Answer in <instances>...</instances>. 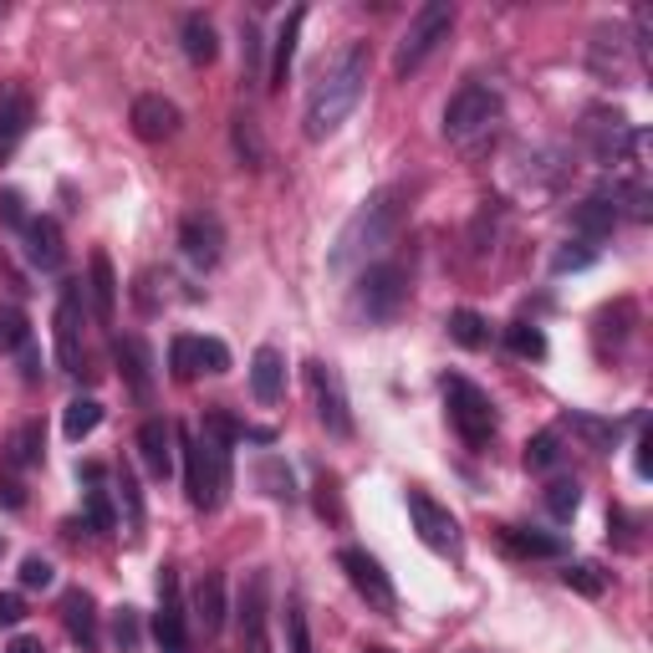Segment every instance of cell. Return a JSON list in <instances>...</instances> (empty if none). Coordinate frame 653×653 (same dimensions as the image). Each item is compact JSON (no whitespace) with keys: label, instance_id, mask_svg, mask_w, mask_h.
Returning a JSON list of instances; mask_svg holds the SVG:
<instances>
[{"label":"cell","instance_id":"obj_29","mask_svg":"<svg viewBox=\"0 0 653 653\" xmlns=\"http://www.w3.org/2000/svg\"><path fill=\"white\" fill-rule=\"evenodd\" d=\"M607 200H613V210H618V215H628V219H649L653 215V194H649V185H643V174H633V179H618Z\"/></svg>","mask_w":653,"mask_h":653},{"label":"cell","instance_id":"obj_1","mask_svg":"<svg viewBox=\"0 0 653 653\" xmlns=\"http://www.w3.org/2000/svg\"><path fill=\"white\" fill-rule=\"evenodd\" d=\"M368 67L373 56L363 41H348V47L337 51L332 62L317 72V83H312V92H306V138L312 143H322V138H332L342 123L352 117V108L363 102V87H368Z\"/></svg>","mask_w":653,"mask_h":653},{"label":"cell","instance_id":"obj_21","mask_svg":"<svg viewBox=\"0 0 653 653\" xmlns=\"http://www.w3.org/2000/svg\"><path fill=\"white\" fill-rule=\"evenodd\" d=\"M62 618H67V633L77 649L83 653L98 649V603H92L87 587H72L67 598H62Z\"/></svg>","mask_w":653,"mask_h":653},{"label":"cell","instance_id":"obj_42","mask_svg":"<svg viewBox=\"0 0 653 653\" xmlns=\"http://www.w3.org/2000/svg\"><path fill=\"white\" fill-rule=\"evenodd\" d=\"M577 505H582L577 480H552V486H547V511H552L556 520H572L577 516Z\"/></svg>","mask_w":653,"mask_h":653},{"label":"cell","instance_id":"obj_58","mask_svg":"<svg viewBox=\"0 0 653 653\" xmlns=\"http://www.w3.org/2000/svg\"><path fill=\"white\" fill-rule=\"evenodd\" d=\"M0 556H5V541H0Z\"/></svg>","mask_w":653,"mask_h":653},{"label":"cell","instance_id":"obj_13","mask_svg":"<svg viewBox=\"0 0 653 653\" xmlns=\"http://www.w3.org/2000/svg\"><path fill=\"white\" fill-rule=\"evenodd\" d=\"M153 643L159 653H189V633H185V607H179V582L174 572H159V613H153Z\"/></svg>","mask_w":653,"mask_h":653},{"label":"cell","instance_id":"obj_10","mask_svg":"<svg viewBox=\"0 0 653 653\" xmlns=\"http://www.w3.org/2000/svg\"><path fill=\"white\" fill-rule=\"evenodd\" d=\"M306 384H312V403H317L322 429L337 439H348L352 414H348V393H342V373H337L332 363H306Z\"/></svg>","mask_w":653,"mask_h":653},{"label":"cell","instance_id":"obj_46","mask_svg":"<svg viewBox=\"0 0 653 653\" xmlns=\"http://www.w3.org/2000/svg\"><path fill=\"white\" fill-rule=\"evenodd\" d=\"M200 348V373H230V348L219 337H194Z\"/></svg>","mask_w":653,"mask_h":653},{"label":"cell","instance_id":"obj_53","mask_svg":"<svg viewBox=\"0 0 653 653\" xmlns=\"http://www.w3.org/2000/svg\"><path fill=\"white\" fill-rule=\"evenodd\" d=\"M26 618V603H21L16 592H0V628H16Z\"/></svg>","mask_w":653,"mask_h":653},{"label":"cell","instance_id":"obj_56","mask_svg":"<svg viewBox=\"0 0 653 653\" xmlns=\"http://www.w3.org/2000/svg\"><path fill=\"white\" fill-rule=\"evenodd\" d=\"M0 501L11 505V511H21V505H26V495H21V486H16V480H5V486H0Z\"/></svg>","mask_w":653,"mask_h":653},{"label":"cell","instance_id":"obj_24","mask_svg":"<svg viewBox=\"0 0 653 653\" xmlns=\"http://www.w3.org/2000/svg\"><path fill=\"white\" fill-rule=\"evenodd\" d=\"M613 225H618V210H613V200H607V194H592V200H582L577 210H572V230L582 235L587 246L607 240V235H613Z\"/></svg>","mask_w":653,"mask_h":653},{"label":"cell","instance_id":"obj_48","mask_svg":"<svg viewBox=\"0 0 653 653\" xmlns=\"http://www.w3.org/2000/svg\"><path fill=\"white\" fill-rule=\"evenodd\" d=\"M113 643H117V653H134L138 649V613H134V607H117V613H113Z\"/></svg>","mask_w":653,"mask_h":653},{"label":"cell","instance_id":"obj_47","mask_svg":"<svg viewBox=\"0 0 653 653\" xmlns=\"http://www.w3.org/2000/svg\"><path fill=\"white\" fill-rule=\"evenodd\" d=\"M556 454H562V444H556V435L547 429V435H537L531 444H526V469H552Z\"/></svg>","mask_w":653,"mask_h":653},{"label":"cell","instance_id":"obj_49","mask_svg":"<svg viewBox=\"0 0 653 653\" xmlns=\"http://www.w3.org/2000/svg\"><path fill=\"white\" fill-rule=\"evenodd\" d=\"M56 582V567H51L47 556H26V562H21V587H41V592H47V587Z\"/></svg>","mask_w":653,"mask_h":653},{"label":"cell","instance_id":"obj_2","mask_svg":"<svg viewBox=\"0 0 653 653\" xmlns=\"http://www.w3.org/2000/svg\"><path fill=\"white\" fill-rule=\"evenodd\" d=\"M403 189H378L373 200H363L357 210L348 215V225L337 230V246L327 255V266L332 276H357V271H368L378 255L393 246V235L403 225Z\"/></svg>","mask_w":653,"mask_h":653},{"label":"cell","instance_id":"obj_32","mask_svg":"<svg viewBox=\"0 0 653 653\" xmlns=\"http://www.w3.org/2000/svg\"><path fill=\"white\" fill-rule=\"evenodd\" d=\"M450 337L460 342V348H469V352H480L490 342V322L480 317V312H469V306H460L450 317Z\"/></svg>","mask_w":653,"mask_h":653},{"label":"cell","instance_id":"obj_23","mask_svg":"<svg viewBox=\"0 0 653 653\" xmlns=\"http://www.w3.org/2000/svg\"><path fill=\"white\" fill-rule=\"evenodd\" d=\"M302 26H306V5H291V16L281 21L276 32V56H271V92H281L286 77H291V62H297V41H302Z\"/></svg>","mask_w":653,"mask_h":653},{"label":"cell","instance_id":"obj_44","mask_svg":"<svg viewBox=\"0 0 653 653\" xmlns=\"http://www.w3.org/2000/svg\"><path fill=\"white\" fill-rule=\"evenodd\" d=\"M117 520H113V501H108V490L92 480V490H87V531H113Z\"/></svg>","mask_w":653,"mask_h":653},{"label":"cell","instance_id":"obj_35","mask_svg":"<svg viewBox=\"0 0 653 653\" xmlns=\"http://www.w3.org/2000/svg\"><path fill=\"white\" fill-rule=\"evenodd\" d=\"M567 424L587 439V444H592V450H613V444H618V435H623V424H613V419H592V414H567Z\"/></svg>","mask_w":653,"mask_h":653},{"label":"cell","instance_id":"obj_20","mask_svg":"<svg viewBox=\"0 0 653 653\" xmlns=\"http://www.w3.org/2000/svg\"><path fill=\"white\" fill-rule=\"evenodd\" d=\"M240 628H246V649L266 653V572H251L246 577V592H240Z\"/></svg>","mask_w":653,"mask_h":653},{"label":"cell","instance_id":"obj_50","mask_svg":"<svg viewBox=\"0 0 653 653\" xmlns=\"http://www.w3.org/2000/svg\"><path fill=\"white\" fill-rule=\"evenodd\" d=\"M240 62L255 77V67H261V32H255V21H240Z\"/></svg>","mask_w":653,"mask_h":653},{"label":"cell","instance_id":"obj_40","mask_svg":"<svg viewBox=\"0 0 653 653\" xmlns=\"http://www.w3.org/2000/svg\"><path fill=\"white\" fill-rule=\"evenodd\" d=\"M562 582H567L572 592H582V598H603L607 592L603 567H592V562H572V567L562 572Z\"/></svg>","mask_w":653,"mask_h":653},{"label":"cell","instance_id":"obj_25","mask_svg":"<svg viewBox=\"0 0 653 653\" xmlns=\"http://www.w3.org/2000/svg\"><path fill=\"white\" fill-rule=\"evenodd\" d=\"M286 388V357L276 348H255L251 357V393L261 403H276Z\"/></svg>","mask_w":653,"mask_h":653},{"label":"cell","instance_id":"obj_28","mask_svg":"<svg viewBox=\"0 0 653 653\" xmlns=\"http://www.w3.org/2000/svg\"><path fill=\"white\" fill-rule=\"evenodd\" d=\"M501 541H505V552H516V556H562V552H567V541H562V537L526 531V526H505Z\"/></svg>","mask_w":653,"mask_h":653},{"label":"cell","instance_id":"obj_4","mask_svg":"<svg viewBox=\"0 0 653 653\" xmlns=\"http://www.w3.org/2000/svg\"><path fill=\"white\" fill-rule=\"evenodd\" d=\"M179 444H185V490L194 511H219L225 495H230V444L215 435H185L179 429Z\"/></svg>","mask_w":653,"mask_h":653},{"label":"cell","instance_id":"obj_14","mask_svg":"<svg viewBox=\"0 0 653 653\" xmlns=\"http://www.w3.org/2000/svg\"><path fill=\"white\" fill-rule=\"evenodd\" d=\"M36 123V102L21 83H0V159H11L16 143L32 134Z\"/></svg>","mask_w":653,"mask_h":653},{"label":"cell","instance_id":"obj_54","mask_svg":"<svg viewBox=\"0 0 653 653\" xmlns=\"http://www.w3.org/2000/svg\"><path fill=\"white\" fill-rule=\"evenodd\" d=\"M633 465H638V475H643V480H649V475H653V435H649V429H643V435H638Z\"/></svg>","mask_w":653,"mask_h":653},{"label":"cell","instance_id":"obj_6","mask_svg":"<svg viewBox=\"0 0 653 653\" xmlns=\"http://www.w3.org/2000/svg\"><path fill=\"white\" fill-rule=\"evenodd\" d=\"M444 403H450V424L460 429V439L465 444H490L495 439V409H490V393L486 388H475L469 378H460V373H444Z\"/></svg>","mask_w":653,"mask_h":653},{"label":"cell","instance_id":"obj_11","mask_svg":"<svg viewBox=\"0 0 653 653\" xmlns=\"http://www.w3.org/2000/svg\"><path fill=\"white\" fill-rule=\"evenodd\" d=\"M337 562L348 572V582L357 587V598H368V607H378V613H393V607H399V592L388 582V572L378 567V556H368L363 547H348Z\"/></svg>","mask_w":653,"mask_h":653},{"label":"cell","instance_id":"obj_37","mask_svg":"<svg viewBox=\"0 0 653 653\" xmlns=\"http://www.w3.org/2000/svg\"><path fill=\"white\" fill-rule=\"evenodd\" d=\"M505 342H511V352H516V357H531V363H537V357H547V332H541V327H531V322H511V327H505Z\"/></svg>","mask_w":653,"mask_h":653},{"label":"cell","instance_id":"obj_36","mask_svg":"<svg viewBox=\"0 0 653 653\" xmlns=\"http://www.w3.org/2000/svg\"><path fill=\"white\" fill-rule=\"evenodd\" d=\"M255 480H261V486H266V495H276V501H297L291 469H286V460H276V454H266V460L255 465Z\"/></svg>","mask_w":653,"mask_h":653},{"label":"cell","instance_id":"obj_5","mask_svg":"<svg viewBox=\"0 0 653 653\" xmlns=\"http://www.w3.org/2000/svg\"><path fill=\"white\" fill-rule=\"evenodd\" d=\"M454 26V5L450 0H429L419 5V16L409 21V32L399 36V51H393V77H409V72H419L429 62V51L450 36Z\"/></svg>","mask_w":653,"mask_h":653},{"label":"cell","instance_id":"obj_9","mask_svg":"<svg viewBox=\"0 0 653 653\" xmlns=\"http://www.w3.org/2000/svg\"><path fill=\"white\" fill-rule=\"evenodd\" d=\"M87 286L62 281V302H56V363L67 373H83V322H87Z\"/></svg>","mask_w":653,"mask_h":653},{"label":"cell","instance_id":"obj_26","mask_svg":"<svg viewBox=\"0 0 653 653\" xmlns=\"http://www.w3.org/2000/svg\"><path fill=\"white\" fill-rule=\"evenodd\" d=\"M194 618H200L204 638H215L225 628V577L219 572H204L194 587Z\"/></svg>","mask_w":653,"mask_h":653},{"label":"cell","instance_id":"obj_51","mask_svg":"<svg viewBox=\"0 0 653 653\" xmlns=\"http://www.w3.org/2000/svg\"><path fill=\"white\" fill-rule=\"evenodd\" d=\"M0 219L16 225V230H26V200H21L16 189H0Z\"/></svg>","mask_w":653,"mask_h":653},{"label":"cell","instance_id":"obj_16","mask_svg":"<svg viewBox=\"0 0 653 653\" xmlns=\"http://www.w3.org/2000/svg\"><path fill=\"white\" fill-rule=\"evenodd\" d=\"M128 123H134V134L143 138V143H164V138L179 134V108L168 98H159V92H149V98L134 102Z\"/></svg>","mask_w":653,"mask_h":653},{"label":"cell","instance_id":"obj_12","mask_svg":"<svg viewBox=\"0 0 653 653\" xmlns=\"http://www.w3.org/2000/svg\"><path fill=\"white\" fill-rule=\"evenodd\" d=\"M409 516H414V531H419L424 547L460 552V520L450 516V505H439L435 495H424V490H409Z\"/></svg>","mask_w":653,"mask_h":653},{"label":"cell","instance_id":"obj_33","mask_svg":"<svg viewBox=\"0 0 653 653\" xmlns=\"http://www.w3.org/2000/svg\"><path fill=\"white\" fill-rule=\"evenodd\" d=\"M117 495L128 511V537H143V490H138L134 465H117Z\"/></svg>","mask_w":653,"mask_h":653},{"label":"cell","instance_id":"obj_30","mask_svg":"<svg viewBox=\"0 0 653 653\" xmlns=\"http://www.w3.org/2000/svg\"><path fill=\"white\" fill-rule=\"evenodd\" d=\"M215 51H219V41H215V26L194 11V16H185V56L194 62V67H210L215 62Z\"/></svg>","mask_w":653,"mask_h":653},{"label":"cell","instance_id":"obj_18","mask_svg":"<svg viewBox=\"0 0 653 653\" xmlns=\"http://www.w3.org/2000/svg\"><path fill=\"white\" fill-rule=\"evenodd\" d=\"M26 255H32V266L41 271H62V261H67V246H62V225L51 215H36L26 219Z\"/></svg>","mask_w":653,"mask_h":653},{"label":"cell","instance_id":"obj_31","mask_svg":"<svg viewBox=\"0 0 653 653\" xmlns=\"http://www.w3.org/2000/svg\"><path fill=\"white\" fill-rule=\"evenodd\" d=\"M98 424H102V403L98 399H72L67 414H62V435L77 444V439H87Z\"/></svg>","mask_w":653,"mask_h":653},{"label":"cell","instance_id":"obj_57","mask_svg":"<svg viewBox=\"0 0 653 653\" xmlns=\"http://www.w3.org/2000/svg\"><path fill=\"white\" fill-rule=\"evenodd\" d=\"M368 653H388V649H368Z\"/></svg>","mask_w":653,"mask_h":653},{"label":"cell","instance_id":"obj_38","mask_svg":"<svg viewBox=\"0 0 653 653\" xmlns=\"http://www.w3.org/2000/svg\"><path fill=\"white\" fill-rule=\"evenodd\" d=\"M32 342V322L21 306H0V352H21Z\"/></svg>","mask_w":653,"mask_h":653},{"label":"cell","instance_id":"obj_43","mask_svg":"<svg viewBox=\"0 0 653 653\" xmlns=\"http://www.w3.org/2000/svg\"><path fill=\"white\" fill-rule=\"evenodd\" d=\"M168 368L179 384H189L194 373H200V348H194V337H174V348H168Z\"/></svg>","mask_w":653,"mask_h":653},{"label":"cell","instance_id":"obj_19","mask_svg":"<svg viewBox=\"0 0 653 653\" xmlns=\"http://www.w3.org/2000/svg\"><path fill=\"white\" fill-rule=\"evenodd\" d=\"M113 357H117V368H123V378H128V388H134V399L149 403L153 399V357H149V348H143V337H117Z\"/></svg>","mask_w":653,"mask_h":653},{"label":"cell","instance_id":"obj_52","mask_svg":"<svg viewBox=\"0 0 653 653\" xmlns=\"http://www.w3.org/2000/svg\"><path fill=\"white\" fill-rule=\"evenodd\" d=\"M317 511H322V516H332V520H342V505H337V480H327V475H322V486H317Z\"/></svg>","mask_w":653,"mask_h":653},{"label":"cell","instance_id":"obj_17","mask_svg":"<svg viewBox=\"0 0 653 653\" xmlns=\"http://www.w3.org/2000/svg\"><path fill=\"white\" fill-rule=\"evenodd\" d=\"M174 439H179V429L168 419H149L138 429V454H143L153 480H168V475H174Z\"/></svg>","mask_w":653,"mask_h":653},{"label":"cell","instance_id":"obj_22","mask_svg":"<svg viewBox=\"0 0 653 653\" xmlns=\"http://www.w3.org/2000/svg\"><path fill=\"white\" fill-rule=\"evenodd\" d=\"M87 302H92V317L108 327L117 312V276H113V261H108V251H92V261H87Z\"/></svg>","mask_w":653,"mask_h":653},{"label":"cell","instance_id":"obj_55","mask_svg":"<svg viewBox=\"0 0 653 653\" xmlns=\"http://www.w3.org/2000/svg\"><path fill=\"white\" fill-rule=\"evenodd\" d=\"M5 653H47V649H41V638L21 633V638H11V643H5Z\"/></svg>","mask_w":653,"mask_h":653},{"label":"cell","instance_id":"obj_8","mask_svg":"<svg viewBox=\"0 0 653 653\" xmlns=\"http://www.w3.org/2000/svg\"><path fill=\"white\" fill-rule=\"evenodd\" d=\"M587 67L603 83H633L643 62H638V47H633V36H628V26H598L592 41H587Z\"/></svg>","mask_w":653,"mask_h":653},{"label":"cell","instance_id":"obj_27","mask_svg":"<svg viewBox=\"0 0 653 653\" xmlns=\"http://www.w3.org/2000/svg\"><path fill=\"white\" fill-rule=\"evenodd\" d=\"M41 450H47V435H41V424H21L16 435L5 439V465L11 469H32L41 465Z\"/></svg>","mask_w":653,"mask_h":653},{"label":"cell","instance_id":"obj_3","mask_svg":"<svg viewBox=\"0 0 653 653\" xmlns=\"http://www.w3.org/2000/svg\"><path fill=\"white\" fill-rule=\"evenodd\" d=\"M505 123V102L495 87L486 83H465L444 108V138H450L460 153H486L495 143Z\"/></svg>","mask_w":653,"mask_h":653},{"label":"cell","instance_id":"obj_45","mask_svg":"<svg viewBox=\"0 0 653 653\" xmlns=\"http://www.w3.org/2000/svg\"><path fill=\"white\" fill-rule=\"evenodd\" d=\"M592 261H598V246L577 240V246H562V251L552 255V271H556V276H567V271H587Z\"/></svg>","mask_w":653,"mask_h":653},{"label":"cell","instance_id":"obj_34","mask_svg":"<svg viewBox=\"0 0 653 653\" xmlns=\"http://www.w3.org/2000/svg\"><path fill=\"white\" fill-rule=\"evenodd\" d=\"M235 153L246 159L251 168L266 164V143H261V123H255L251 113H240L235 117Z\"/></svg>","mask_w":653,"mask_h":653},{"label":"cell","instance_id":"obj_15","mask_svg":"<svg viewBox=\"0 0 653 653\" xmlns=\"http://www.w3.org/2000/svg\"><path fill=\"white\" fill-rule=\"evenodd\" d=\"M179 251H185V261L194 271H210L219 261V251H225V230H219V219L204 210V215H189L185 225H179Z\"/></svg>","mask_w":653,"mask_h":653},{"label":"cell","instance_id":"obj_7","mask_svg":"<svg viewBox=\"0 0 653 653\" xmlns=\"http://www.w3.org/2000/svg\"><path fill=\"white\" fill-rule=\"evenodd\" d=\"M403 297H409V276H403V266H393V261H373L368 271H357V291H352V302H357V312H363L368 322L399 317Z\"/></svg>","mask_w":653,"mask_h":653},{"label":"cell","instance_id":"obj_41","mask_svg":"<svg viewBox=\"0 0 653 653\" xmlns=\"http://www.w3.org/2000/svg\"><path fill=\"white\" fill-rule=\"evenodd\" d=\"M633 317H638V306H633V302H613V306H603V312H598V342H603L607 332H613V342H623V337H628V327H633Z\"/></svg>","mask_w":653,"mask_h":653},{"label":"cell","instance_id":"obj_39","mask_svg":"<svg viewBox=\"0 0 653 653\" xmlns=\"http://www.w3.org/2000/svg\"><path fill=\"white\" fill-rule=\"evenodd\" d=\"M286 653H312V628H306L302 598H286Z\"/></svg>","mask_w":653,"mask_h":653}]
</instances>
